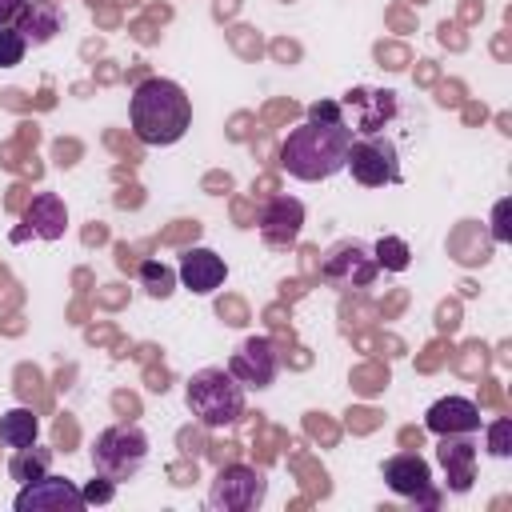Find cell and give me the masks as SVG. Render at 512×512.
I'll return each mask as SVG.
<instances>
[{
    "label": "cell",
    "mask_w": 512,
    "mask_h": 512,
    "mask_svg": "<svg viewBox=\"0 0 512 512\" xmlns=\"http://www.w3.org/2000/svg\"><path fill=\"white\" fill-rule=\"evenodd\" d=\"M348 144H352V128L344 120H336V104H316L312 116L280 140L276 160L288 176H296L304 184H316V180H328V176L344 172Z\"/></svg>",
    "instance_id": "6da1fadb"
},
{
    "label": "cell",
    "mask_w": 512,
    "mask_h": 512,
    "mask_svg": "<svg viewBox=\"0 0 512 512\" xmlns=\"http://www.w3.org/2000/svg\"><path fill=\"white\" fill-rule=\"evenodd\" d=\"M128 120L140 144L148 148H168L192 128V100L188 92L168 80V76H148L132 88L128 100Z\"/></svg>",
    "instance_id": "7a4b0ae2"
},
{
    "label": "cell",
    "mask_w": 512,
    "mask_h": 512,
    "mask_svg": "<svg viewBox=\"0 0 512 512\" xmlns=\"http://www.w3.org/2000/svg\"><path fill=\"white\" fill-rule=\"evenodd\" d=\"M184 404L204 428H228L244 416V384L228 368H200L188 376Z\"/></svg>",
    "instance_id": "3957f363"
},
{
    "label": "cell",
    "mask_w": 512,
    "mask_h": 512,
    "mask_svg": "<svg viewBox=\"0 0 512 512\" xmlns=\"http://www.w3.org/2000/svg\"><path fill=\"white\" fill-rule=\"evenodd\" d=\"M148 464V436L140 424H108L92 440V472L108 476L112 484L132 480Z\"/></svg>",
    "instance_id": "277c9868"
},
{
    "label": "cell",
    "mask_w": 512,
    "mask_h": 512,
    "mask_svg": "<svg viewBox=\"0 0 512 512\" xmlns=\"http://www.w3.org/2000/svg\"><path fill=\"white\" fill-rule=\"evenodd\" d=\"M268 496V480L252 464H224L208 488L212 512H256Z\"/></svg>",
    "instance_id": "5b68a950"
},
{
    "label": "cell",
    "mask_w": 512,
    "mask_h": 512,
    "mask_svg": "<svg viewBox=\"0 0 512 512\" xmlns=\"http://www.w3.org/2000/svg\"><path fill=\"white\" fill-rule=\"evenodd\" d=\"M344 168L352 172L356 184L364 188H384V184H400L404 172H400V152L392 140L384 136H360L348 144V160Z\"/></svg>",
    "instance_id": "8992f818"
},
{
    "label": "cell",
    "mask_w": 512,
    "mask_h": 512,
    "mask_svg": "<svg viewBox=\"0 0 512 512\" xmlns=\"http://www.w3.org/2000/svg\"><path fill=\"white\" fill-rule=\"evenodd\" d=\"M380 264L372 256V248L364 240H336L328 252H324V264H320V276L336 288V292H348V288H368L376 280Z\"/></svg>",
    "instance_id": "52a82bcc"
},
{
    "label": "cell",
    "mask_w": 512,
    "mask_h": 512,
    "mask_svg": "<svg viewBox=\"0 0 512 512\" xmlns=\"http://www.w3.org/2000/svg\"><path fill=\"white\" fill-rule=\"evenodd\" d=\"M380 476H384V484L396 496H408L412 504H424V508H436L440 504V496L432 492V464L424 456H416V452L388 456L384 468H380Z\"/></svg>",
    "instance_id": "ba28073f"
},
{
    "label": "cell",
    "mask_w": 512,
    "mask_h": 512,
    "mask_svg": "<svg viewBox=\"0 0 512 512\" xmlns=\"http://www.w3.org/2000/svg\"><path fill=\"white\" fill-rule=\"evenodd\" d=\"M12 508H16V512H80V508H84V492H80L72 480L44 472V476L20 484Z\"/></svg>",
    "instance_id": "9c48e42d"
},
{
    "label": "cell",
    "mask_w": 512,
    "mask_h": 512,
    "mask_svg": "<svg viewBox=\"0 0 512 512\" xmlns=\"http://www.w3.org/2000/svg\"><path fill=\"white\" fill-rule=\"evenodd\" d=\"M228 372L244 384V388H272V380H276V372H280V356H276V344L268 340V336H248L236 352H232V360H228Z\"/></svg>",
    "instance_id": "30bf717a"
},
{
    "label": "cell",
    "mask_w": 512,
    "mask_h": 512,
    "mask_svg": "<svg viewBox=\"0 0 512 512\" xmlns=\"http://www.w3.org/2000/svg\"><path fill=\"white\" fill-rule=\"evenodd\" d=\"M260 240L268 248H292L304 228V204L296 196H272L260 208Z\"/></svg>",
    "instance_id": "8fae6325"
},
{
    "label": "cell",
    "mask_w": 512,
    "mask_h": 512,
    "mask_svg": "<svg viewBox=\"0 0 512 512\" xmlns=\"http://www.w3.org/2000/svg\"><path fill=\"white\" fill-rule=\"evenodd\" d=\"M424 428L436 436H476L484 428L480 408L468 396H440L428 412H424Z\"/></svg>",
    "instance_id": "7c38bea8"
},
{
    "label": "cell",
    "mask_w": 512,
    "mask_h": 512,
    "mask_svg": "<svg viewBox=\"0 0 512 512\" xmlns=\"http://www.w3.org/2000/svg\"><path fill=\"white\" fill-rule=\"evenodd\" d=\"M176 280H180L192 296H212V292L228 280V264H224V256L212 252V248H188V252L180 256Z\"/></svg>",
    "instance_id": "4fadbf2b"
},
{
    "label": "cell",
    "mask_w": 512,
    "mask_h": 512,
    "mask_svg": "<svg viewBox=\"0 0 512 512\" xmlns=\"http://www.w3.org/2000/svg\"><path fill=\"white\" fill-rule=\"evenodd\" d=\"M440 468L448 472V492H468L476 480V444L472 436H440Z\"/></svg>",
    "instance_id": "5bb4252c"
},
{
    "label": "cell",
    "mask_w": 512,
    "mask_h": 512,
    "mask_svg": "<svg viewBox=\"0 0 512 512\" xmlns=\"http://www.w3.org/2000/svg\"><path fill=\"white\" fill-rule=\"evenodd\" d=\"M344 108H364V112H352V132L360 136H376L384 128V120L396 112V92H368V88H352L344 92Z\"/></svg>",
    "instance_id": "9a60e30c"
},
{
    "label": "cell",
    "mask_w": 512,
    "mask_h": 512,
    "mask_svg": "<svg viewBox=\"0 0 512 512\" xmlns=\"http://www.w3.org/2000/svg\"><path fill=\"white\" fill-rule=\"evenodd\" d=\"M12 28L28 40V48H40V44H48L64 28V16H60V8L52 0H28L20 8V16L12 20Z\"/></svg>",
    "instance_id": "2e32d148"
},
{
    "label": "cell",
    "mask_w": 512,
    "mask_h": 512,
    "mask_svg": "<svg viewBox=\"0 0 512 512\" xmlns=\"http://www.w3.org/2000/svg\"><path fill=\"white\" fill-rule=\"evenodd\" d=\"M24 224H28L32 236H40V240H60L64 228H68V208H64V200H60L56 192H40V196H32V204L24 208Z\"/></svg>",
    "instance_id": "e0dca14e"
},
{
    "label": "cell",
    "mask_w": 512,
    "mask_h": 512,
    "mask_svg": "<svg viewBox=\"0 0 512 512\" xmlns=\"http://www.w3.org/2000/svg\"><path fill=\"white\" fill-rule=\"evenodd\" d=\"M36 436H40V420H36L32 408H8L0 416V444L4 448H16V452L20 448H32Z\"/></svg>",
    "instance_id": "ac0fdd59"
},
{
    "label": "cell",
    "mask_w": 512,
    "mask_h": 512,
    "mask_svg": "<svg viewBox=\"0 0 512 512\" xmlns=\"http://www.w3.org/2000/svg\"><path fill=\"white\" fill-rule=\"evenodd\" d=\"M140 288L152 296V300H168L176 292V268L160 264V260H144L140 264Z\"/></svg>",
    "instance_id": "d6986e66"
},
{
    "label": "cell",
    "mask_w": 512,
    "mask_h": 512,
    "mask_svg": "<svg viewBox=\"0 0 512 512\" xmlns=\"http://www.w3.org/2000/svg\"><path fill=\"white\" fill-rule=\"evenodd\" d=\"M48 460H52V452H48V448H36V444H32V448H20V452H16V460L8 464V472H12V480L28 484V480L44 476Z\"/></svg>",
    "instance_id": "ffe728a7"
},
{
    "label": "cell",
    "mask_w": 512,
    "mask_h": 512,
    "mask_svg": "<svg viewBox=\"0 0 512 512\" xmlns=\"http://www.w3.org/2000/svg\"><path fill=\"white\" fill-rule=\"evenodd\" d=\"M24 56H28V40L12 24L0 28V68H16V64H24Z\"/></svg>",
    "instance_id": "44dd1931"
},
{
    "label": "cell",
    "mask_w": 512,
    "mask_h": 512,
    "mask_svg": "<svg viewBox=\"0 0 512 512\" xmlns=\"http://www.w3.org/2000/svg\"><path fill=\"white\" fill-rule=\"evenodd\" d=\"M372 256H376V264L388 268V272H404V268H408V244H404V240H392V236H388V240L376 244Z\"/></svg>",
    "instance_id": "7402d4cb"
},
{
    "label": "cell",
    "mask_w": 512,
    "mask_h": 512,
    "mask_svg": "<svg viewBox=\"0 0 512 512\" xmlns=\"http://www.w3.org/2000/svg\"><path fill=\"white\" fill-rule=\"evenodd\" d=\"M488 452L500 456V460L512 452V420H492L488 424Z\"/></svg>",
    "instance_id": "603a6c76"
},
{
    "label": "cell",
    "mask_w": 512,
    "mask_h": 512,
    "mask_svg": "<svg viewBox=\"0 0 512 512\" xmlns=\"http://www.w3.org/2000/svg\"><path fill=\"white\" fill-rule=\"evenodd\" d=\"M80 492H84V504H92V500H108V496H112V480L100 476V480H92V484L80 488Z\"/></svg>",
    "instance_id": "cb8c5ba5"
},
{
    "label": "cell",
    "mask_w": 512,
    "mask_h": 512,
    "mask_svg": "<svg viewBox=\"0 0 512 512\" xmlns=\"http://www.w3.org/2000/svg\"><path fill=\"white\" fill-rule=\"evenodd\" d=\"M24 4H28V0H0V28H8V24L20 16Z\"/></svg>",
    "instance_id": "d4e9b609"
},
{
    "label": "cell",
    "mask_w": 512,
    "mask_h": 512,
    "mask_svg": "<svg viewBox=\"0 0 512 512\" xmlns=\"http://www.w3.org/2000/svg\"><path fill=\"white\" fill-rule=\"evenodd\" d=\"M504 212H508V200H500V204H496V228H492V236H496L500 244L508 240V224H504Z\"/></svg>",
    "instance_id": "484cf974"
}]
</instances>
